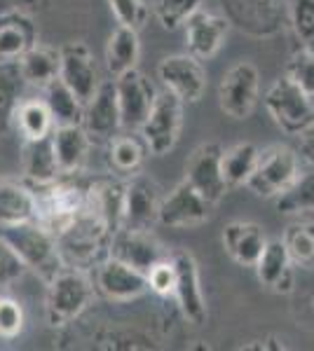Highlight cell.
Masks as SVG:
<instances>
[{
  "mask_svg": "<svg viewBox=\"0 0 314 351\" xmlns=\"http://www.w3.org/2000/svg\"><path fill=\"white\" fill-rule=\"evenodd\" d=\"M183 101L167 89L157 92L155 104L139 129L141 138L146 141L153 155H167L169 150H174L181 134V124H183Z\"/></svg>",
  "mask_w": 314,
  "mask_h": 351,
  "instance_id": "cell-6",
  "label": "cell"
},
{
  "mask_svg": "<svg viewBox=\"0 0 314 351\" xmlns=\"http://www.w3.org/2000/svg\"><path fill=\"white\" fill-rule=\"evenodd\" d=\"M19 73L26 84L31 87H47L54 77H59V49L45 47V45H33L28 52L16 59Z\"/></svg>",
  "mask_w": 314,
  "mask_h": 351,
  "instance_id": "cell-27",
  "label": "cell"
},
{
  "mask_svg": "<svg viewBox=\"0 0 314 351\" xmlns=\"http://www.w3.org/2000/svg\"><path fill=\"white\" fill-rule=\"evenodd\" d=\"M36 220V192L19 180L0 178V225Z\"/></svg>",
  "mask_w": 314,
  "mask_h": 351,
  "instance_id": "cell-26",
  "label": "cell"
},
{
  "mask_svg": "<svg viewBox=\"0 0 314 351\" xmlns=\"http://www.w3.org/2000/svg\"><path fill=\"white\" fill-rule=\"evenodd\" d=\"M159 190L155 180L144 173H134L129 183H124V213L122 228L150 230L157 223Z\"/></svg>",
  "mask_w": 314,
  "mask_h": 351,
  "instance_id": "cell-16",
  "label": "cell"
},
{
  "mask_svg": "<svg viewBox=\"0 0 314 351\" xmlns=\"http://www.w3.org/2000/svg\"><path fill=\"white\" fill-rule=\"evenodd\" d=\"M24 77L16 61H0V134L8 132L14 120V110L24 92Z\"/></svg>",
  "mask_w": 314,
  "mask_h": 351,
  "instance_id": "cell-34",
  "label": "cell"
},
{
  "mask_svg": "<svg viewBox=\"0 0 314 351\" xmlns=\"http://www.w3.org/2000/svg\"><path fill=\"white\" fill-rule=\"evenodd\" d=\"M223 148L218 143H204L192 150L186 164V180L195 188L209 204H218L227 192V185L221 173Z\"/></svg>",
  "mask_w": 314,
  "mask_h": 351,
  "instance_id": "cell-15",
  "label": "cell"
},
{
  "mask_svg": "<svg viewBox=\"0 0 314 351\" xmlns=\"http://www.w3.org/2000/svg\"><path fill=\"white\" fill-rule=\"evenodd\" d=\"M89 134L82 124H59L52 132V145L61 173H76L89 150Z\"/></svg>",
  "mask_w": 314,
  "mask_h": 351,
  "instance_id": "cell-24",
  "label": "cell"
},
{
  "mask_svg": "<svg viewBox=\"0 0 314 351\" xmlns=\"http://www.w3.org/2000/svg\"><path fill=\"white\" fill-rule=\"evenodd\" d=\"M298 138H300V152L314 164V120L298 134Z\"/></svg>",
  "mask_w": 314,
  "mask_h": 351,
  "instance_id": "cell-44",
  "label": "cell"
},
{
  "mask_svg": "<svg viewBox=\"0 0 314 351\" xmlns=\"http://www.w3.org/2000/svg\"><path fill=\"white\" fill-rule=\"evenodd\" d=\"M113 14L122 26H131L139 31L148 19V8L144 5V0H108Z\"/></svg>",
  "mask_w": 314,
  "mask_h": 351,
  "instance_id": "cell-41",
  "label": "cell"
},
{
  "mask_svg": "<svg viewBox=\"0 0 314 351\" xmlns=\"http://www.w3.org/2000/svg\"><path fill=\"white\" fill-rule=\"evenodd\" d=\"M14 127L24 141H36L54 132V117L43 99H21L14 110Z\"/></svg>",
  "mask_w": 314,
  "mask_h": 351,
  "instance_id": "cell-29",
  "label": "cell"
},
{
  "mask_svg": "<svg viewBox=\"0 0 314 351\" xmlns=\"http://www.w3.org/2000/svg\"><path fill=\"white\" fill-rule=\"evenodd\" d=\"M169 258L176 271L174 298L179 302L181 314H183L188 324L202 326L207 321V304H204L202 286H199V267L195 258L188 251H176Z\"/></svg>",
  "mask_w": 314,
  "mask_h": 351,
  "instance_id": "cell-13",
  "label": "cell"
},
{
  "mask_svg": "<svg viewBox=\"0 0 314 351\" xmlns=\"http://www.w3.org/2000/svg\"><path fill=\"white\" fill-rule=\"evenodd\" d=\"M89 211L104 223V228L115 234L122 228L124 213V183L113 176L89 183Z\"/></svg>",
  "mask_w": 314,
  "mask_h": 351,
  "instance_id": "cell-20",
  "label": "cell"
},
{
  "mask_svg": "<svg viewBox=\"0 0 314 351\" xmlns=\"http://www.w3.org/2000/svg\"><path fill=\"white\" fill-rule=\"evenodd\" d=\"M260 150L254 143H237L232 148L223 150L221 155V173L225 180L227 190L247 185L249 176L254 173L256 162H258Z\"/></svg>",
  "mask_w": 314,
  "mask_h": 351,
  "instance_id": "cell-32",
  "label": "cell"
},
{
  "mask_svg": "<svg viewBox=\"0 0 314 351\" xmlns=\"http://www.w3.org/2000/svg\"><path fill=\"white\" fill-rule=\"evenodd\" d=\"M24 330V309L14 298H0V337L14 339Z\"/></svg>",
  "mask_w": 314,
  "mask_h": 351,
  "instance_id": "cell-39",
  "label": "cell"
},
{
  "mask_svg": "<svg viewBox=\"0 0 314 351\" xmlns=\"http://www.w3.org/2000/svg\"><path fill=\"white\" fill-rule=\"evenodd\" d=\"M26 271V265L5 239H0V286H10Z\"/></svg>",
  "mask_w": 314,
  "mask_h": 351,
  "instance_id": "cell-42",
  "label": "cell"
},
{
  "mask_svg": "<svg viewBox=\"0 0 314 351\" xmlns=\"http://www.w3.org/2000/svg\"><path fill=\"white\" fill-rule=\"evenodd\" d=\"M24 176L33 183V188L52 183L61 176L52 145V134L36 141H24Z\"/></svg>",
  "mask_w": 314,
  "mask_h": 351,
  "instance_id": "cell-25",
  "label": "cell"
},
{
  "mask_svg": "<svg viewBox=\"0 0 314 351\" xmlns=\"http://www.w3.org/2000/svg\"><path fill=\"white\" fill-rule=\"evenodd\" d=\"M157 77L162 87L179 96L183 104H197L207 92V71L192 54L164 56L157 66Z\"/></svg>",
  "mask_w": 314,
  "mask_h": 351,
  "instance_id": "cell-9",
  "label": "cell"
},
{
  "mask_svg": "<svg viewBox=\"0 0 314 351\" xmlns=\"http://www.w3.org/2000/svg\"><path fill=\"white\" fill-rule=\"evenodd\" d=\"M49 0H0V12H24L31 14L36 10H45Z\"/></svg>",
  "mask_w": 314,
  "mask_h": 351,
  "instance_id": "cell-43",
  "label": "cell"
},
{
  "mask_svg": "<svg viewBox=\"0 0 314 351\" xmlns=\"http://www.w3.org/2000/svg\"><path fill=\"white\" fill-rule=\"evenodd\" d=\"M148 145L141 138V134H124V136H113L111 145H108V162L117 173L134 176L141 171L146 157H148Z\"/></svg>",
  "mask_w": 314,
  "mask_h": 351,
  "instance_id": "cell-30",
  "label": "cell"
},
{
  "mask_svg": "<svg viewBox=\"0 0 314 351\" xmlns=\"http://www.w3.org/2000/svg\"><path fill=\"white\" fill-rule=\"evenodd\" d=\"M267 243V237L260 225L235 220L223 228V248L227 256L242 267H254L256 260L260 258L262 248Z\"/></svg>",
  "mask_w": 314,
  "mask_h": 351,
  "instance_id": "cell-21",
  "label": "cell"
},
{
  "mask_svg": "<svg viewBox=\"0 0 314 351\" xmlns=\"http://www.w3.org/2000/svg\"><path fill=\"white\" fill-rule=\"evenodd\" d=\"M108 256L117 258L131 267L141 269L146 274L148 269L162 258H167L162 243L150 234V230H129L120 228L111 237V246H108Z\"/></svg>",
  "mask_w": 314,
  "mask_h": 351,
  "instance_id": "cell-17",
  "label": "cell"
},
{
  "mask_svg": "<svg viewBox=\"0 0 314 351\" xmlns=\"http://www.w3.org/2000/svg\"><path fill=\"white\" fill-rule=\"evenodd\" d=\"M254 269L260 284L277 293H289L293 286V263L282 239H270L265 243Z\"/></svg>",
  "mask_w": 314,
  "mask_h": 351,
  "instance_id": "cell-22",
  "label": "cell"
},
{
  "mask_svg": "<svg viewBox=\"0 0 314 351\" xmlns=\"http://www.w3.org/2000/svg\"><path fill=\"white\" fill-rule=\"evenodd\" d=\"M275 199L277 211L284 216H310L314 213V164L295 176L293 183Z\"/></svg>",
  "mask_w": 314,
  "mask_h": 351,
  "instance_id": "cell-31",
  "label": "cell"
},
{
  "mask_svg": "<svg viewBox=\"0 0 314 351\" xmlns=\"http://www.w3.org/2000/svg\"><path fill=\"white\" fill-rule=\"evenodd\" d=\"M287 77L298 84L307 99L314 101V47L312 45H305V47L291 56V61L287 66Z\"/></svg>",
  "mask_w": 314,
  "mask_h": 351,
  "instance_id": "cell-37",
  "label": "cell"
},
{
  "mask_svg": "<svg viewBox=\"0 0 314 351\" xmlns=\"http://www.w3.org/2000/svg\"><path fill=\"white\" fill-rule=\"evenodd\" d=\"M262 101L277 127L291 136H298L314 120V101L307 99L298 84L287 75L270 84Z\"/></svg>",
  "mask_w": 314,
  "mask_h": 351,
  "instance_id": "cell-5",
  "label": "cell"
},
{
  "mask_svg": "<svg viewBox=\"0 0 314 351\" xmlns=\"http://www.w3.org/2000/svg\"><path fill=\"white\" fill-rule=\"evenodd\" d=\"M260 77L251 61H239L227 68L218 84V106L232 120H247L258 104Z\"/></svg>",
  "mask_w": 314,
  "mask_h": 351,
  "instance_id": "cell-7",
  "label": "cell"
},
{
  "mask_svg": "<svg viewBox=\"0 0 314 351\" xmlns=\"http://www.w3.org/2000/svg\"><path fill=\"white\" fill-rule=\"evenodd\" d=\"M211 206H214V204H209L183 178L162 202H159L157 223L164 225V228H174V230L197 228V225L209 220Z\"/></svg>",
  "mask_w": 314,
  "mask_h": 351,
  "instance_id": "cell-11",
  "label": "cell"
},
{
  "mask_svg": "<svg viewBox=\"0 0 314 351\" xmlns=\"http://www.w3.org/2000/svg\"><path fill=\"white\" fill-rule=\"evenodd\" d=\"M43 92H45L43 101L47 104L49 112H52L56 127L59 124H82L85 104L66 87V82L61 77H54L47 87H43Z\"/></svg>",
  "mask_w": 314,
  "mask_h": 351,
  "instance_id": "cell-33",
  "label": "cell"
},
{
  "mask_svg": "<svg viewBox=\"0 0 314 351\" xmlns=\"http://www.w3.org/2000/svg\"><path fill=\"white\" fill-rule=\"evenodd\" d=\"M113 80H115V92H117L120 124H122V129H129V132H139L157 99L155 87L136 68L113 77Z\"/></svg>",
  "mask_w": 314,
  "mask_h": 351,
  "instance_id": "cell-10",
  "label": "cell"
},
{
  "mask_svg": "<svg viewBox=\"0 0 314 351\" xmlns=\"http://www.w3.org/2000/svg\"><path fill=\"white\" fill-rule=\"evenodd\" d=\"M82 127L89 134V138L111 141L117 134L120 124V106H117V92L115 80H104L96 87L92 99L85 104Z\"/></svg>",
  "mask_w": 314,
  "mask_h": 351,
  "instance_id": "cell-19",
  "label": "cell"
},
{
  "mask_svg": "<svg viewBox=\"0 0 314 351\" xmlns=\"http://www.w3.org/2000/svg\"><path fill=\"white\" fill-rule=\"evenodd\" d=\"M183 26L188 54H192L199 61H209L218 54V49L225 43L227 31H230V19L197 10Z\"/></svg>",
  "mask_w": 314,
  "mask_h": 351,
  "instance_id": "cell-18",
  "label": "cell"
},
{
  "mask_svg": "<svg viewBox=\"0 0 314 351\" xmlns=\"http://www.w3.org/2000/svg\"><path fill=\"white\" fill-rule=\"evenodd\" d=\"M36 220L52 234L66 228L89 211V183L76 178V173H61L47 185H36Z\"/></svg>",
  "mask_w": 314,
  "mask_h": 351,
  "instance_id": "cell-1",
  "label": "cell"
},
{
  "mask_svg": "<svg viewBox=\"0 0 314 351\" xmlns=\"http://www.w3.org/2000/svg\"><path fill=\"white\" fill-rule=\"evenodd\" d=\"M230 24H237L251 36H275L289 14L287 0H223Z\"/></svg>",
  "mask_w": 314,
  "mask_h": 351,
  "instance_id": "cell-8",
  "label": "cell"
},
{
  "mask_svg": "<svg viewBox=\"0 0 314 351\" xmlns=\"http://www.w3.org/2000/svg\"><path fill=\"white\" fill-rule=\"evenodd\" d=\"M38 43V26L31 14L0 12V61H16Z\"/></svg>",
  "mask_w": 314,
  "mask_h": 351,
  "instance_id": "cell-23",
  "label": "cell"
},
{
  "mask_svg": "<svg viewBox=\"0 0 314 351\" xmlns=\"http://www.w3.org/2000/svg\"><path fill=\"white\" fill-rule=\"evenodd\" d=\"M289 19L302 45H314V0H289Z\"/></svg>",
  "mask_w": 314,
  "mask_h": 351,
  "instance_id": "cell-38",
  "label": "cell"
},
{
  "mask_svg": "<svg viewBox=\"0 0 314 351\" xmlns=\"http://www.w3.org/2000/svg\"><path fill=\"white\" fill-rule=\"evenodd\" d=\"M94 288L111 302H131L146 291H150L144 271L111 256L96 265Z\"/></svg>",
  "mask_w": 314,
  "mask_h": 351,
  "instance_id": "cell-12",
  "label": "cell"
},
{
  "mask_svg": "<svg viewBox=\"0 0 314 351\" xmlns=\"http://www.w3.org/2000/svg\"><path fill=\"white\" fill-rule=\"evenodd\" d=\"M96 288L85 274V269L64 267L56 271L54 279L47 281V300H45V309H47L49 326H68L76 321L85 309L92 304Z\"/></svg>",
  "mask_w": 314,
  "mask_h": 351,
  "instance_id": "cell-3",
  "label": "cell"
},
{
  "mask_svg": "<svg viewBox=\"0 0 314 351\" xmlns=\"http://www.w3.org/2000/svg\"><path fill=\"white\" fill-rule=\"evenodd\" d=\"M0 239H5L21 258L26 269H33L45 281L54 279L56 271L64 269L56 237L38 220H24L14 225H0Z\"/></svg>",
  "mask_w": 314,
  "mask_h": 351,
  "instance_id": "cell-2",
  "label": "cell"
},
{
  "mask_svg": "<svg viewBox=\"0 0 314 351\" xmlns=\"http://www.w3.org/2000/svg\"><path fill=\"white\" fill-rule=\"evenodd\" d=\"M282 241L295 267H314V223H291Z\"/></svg>",
  "mask_w": 314,
  "mask_h": 351,
  "instance_id": "cell-35",
  "label": "cell"
},
{
  "mask_svg": "<svg viewBox=\"0 0 314 351\" xmlns=\"http://www.w3.org/2000/svg\"><path fill=\"white\" fill-rule=\"evenodd\" d=\"M300 173V157L289 145H272L258 155L254 173L249 176L247 188L258 197H277L289 188Z\"/></svg>",
  "mask_w": 314,
  "mask_h": 351,
  "instance_id": "cell-4",
  "label": "cell"
},
{
  "mask_svg": "<svg viewBox=\"0 0 314 351\" xmlns=\"http://www.w3.org/2000/svg\"><path fill=\"white\" fill-rule=\"evenodd\" d=\"M59 77L82 104H87L92 99L101 80L94 64V56L87 45L78 40L68 43L59 49Z\"/></svg>",
  "mask_w": 314,
  "mask_h": 351,
  "instance_id": "cell-14",
  "label": "cell"
},
{
  "mask_svg": "<svg viewBox=\"0 0 314 351\" xmlns=\"http://www.w3.org/2000/svg\"><path fill=\"white\" fill-rule=\"evenodd\" d=\"M204 0H155V16L162 28L174 31L183 26L197 10H202Z\"/></svg>",
  "mask_w": 314,
  "mask_h": 351,
  "instance_id": "cell-36",
  "label": "cell"
},
{
  "mask_svg": "<svg viewBox=\"0 0 314 351\" xmlns=\"http://www.w3.org/2000/svg\"><path fill=\"white\" fill-rule=\"evenodd\" d=\"M148 276V288L157 295H174V284H176V271H174V263L171 258H162L159 263L153 265L150 269L146 271Z\"/></svg>",
  "mask_w": 314,
  "mask_h": 351,
  "instance_id": "cell-40",
  "label": "cell"
},
{
  "mask_svg": "<svg viewBox=\"0 0 314 351\" xmlns=\"http://www.w3.org/2000/svg\"><path fill=\"white\" fill-rule=\"evenodd\" d=\"M141 54V43H139V31L131 26H122L120 24L115 31L111 33L106 45V66L108 73L113 77L122 75V73L136 68V61H139Z\"/></svg>",
  "mask_w": 314,
  "mask_h": 351,
  "instance_id": "cell-28",
  "label": "cell"
}]
</instances>
